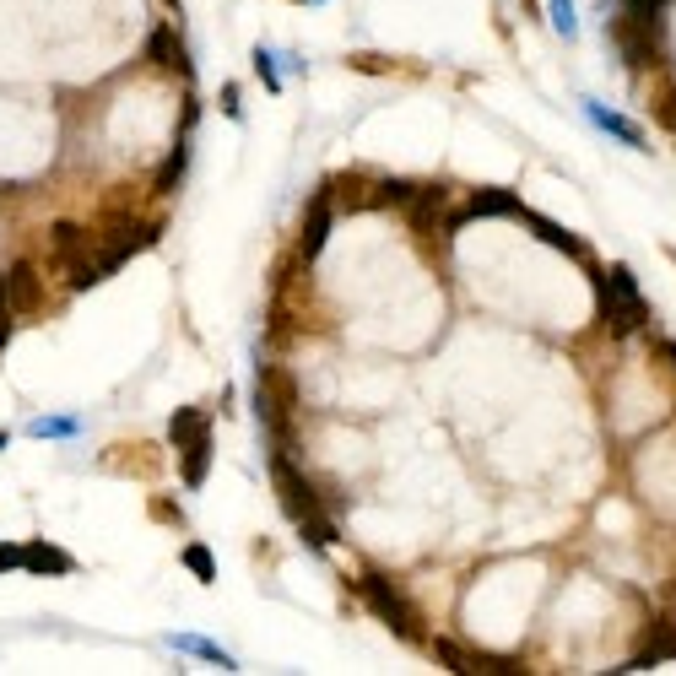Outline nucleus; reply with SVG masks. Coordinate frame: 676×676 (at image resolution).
<instances>
[{"mask_svg": "<svg viewBox=\"0 0 676 676\" xmlns=\"http://www.w3.org/2000/svg\"><path fill=\"white\" fill-rule=\"evenodd\" d=\"M595 303H601V320L617 330V336H633V330H644L655 314H649V298L639 293V276L628 271V265H606V271H595Z\"/></svg>", "mask_w": 676, "mask_h": 676, "instance_id": "obj_1", "label": "nucleus"}, {"mask_svg": "<svg viewBox=\"0 0 676 676\" xmlns=\"http://www.w3.org/2000/svg\"><path fill=\"white\" fill-rule=\"evenodd\" d=\"M612 44H617V55L628 60V71H655V65H666V11H660V17L617 11L612 17Z\"/></svg>", "mask_w": 676, "mask_h": 676, "instance_id": "obj_2", "label": "nucleus"}, {"mask_svg": "<svg viewBox=\"0 0 676 676\" xmlns=\"http://www.w3.org/2000/svg\"><path fill=\"white\" fill-rule=\"evenodd\" d=\"M357 595H363V606L395 633V639L422 644V633H417V606L406 601V590L395 585L390 574H363V579H357Z\"/></svg>", "mask_w": 676, "mask_h": 676, "instance_id": "obj_3", "label": "nucleus"}, {"mask_svg": "<svg viewBox=\"0 0 676 676\" xmlns=\"http://www.w3.org/2000/svg\"><path fill=\"white\" fill-rule=\"evenodd\" d=\"M271 482H276V493H282V509H287V520H293V525L309 520V514H320V493H314V482L293 471V460H287L282 449H271Z\"/></svg>", "mask_w": 676, "mask_h": 676, "instance_id": "obj_4", "label": "nucleus"}, {"mask_svg": "<svg viewBox=\"0 0 676 676\" xmlns=\"http://www.w3.org/2000/svg\"><path fill=\"white\" fill-rule=\"evenodd\" d=\"M520 206H525V201H520L514 190H471V195H466V206L444 217V238L455 233L460 222H471V217H520Z\"/></svg>", "mask_w": 676, "mask_h": 676, "instance_id": "obj_5", "label": "nucleus"}, {"mask_svg": "<svg viewBox=\"0 0 676 676\" xmlns=\"http://www.w3.org/2000/svg\"><path fill=\"white\" fill-rule=\"evenodd\" d=\"M0 282H6V298H11V309H17V314H38V309H44V271H38L33 260H17Z\"/></svg>", "mask_w": 676, "mask_h": 676, "instance_id": "obj_6", "label": "nucleus"}, {"mask_svg": "<svg viewBox=\"0 0 676 676\" xmlns=\"http://www.w3.org/2000/svg\"><path fill=\"white\" fill-rule=\"evenodd\" d=\"M520 222H525V228L536 233V238H541V244H547V249H563L568 260H590V244H585V238H579V233H568L563 222L541 217V211H530V206H520Z\"/></svg>", "mask_w": 676, "mask_h": 676, "instance_id": "obj_7", "label": "nucleus"}, {"mask_svg": "<svg viewBox=\"0 0 676 676\" xmlns=\"http://www.w3.org/2000/svg\"><path fill=\"white\" fill-rule=\"evenodd\" d=\"M444 206H449V190L444 184H417V195L406 201V217L422 238H433V228L444 233Z\"/></svg>", "mask_w": 676, "mask_h": 676, "instance_id": "obj_8", "label": "nucleus"}, {"mask_svg": "<svg viewBox=\"0 0 676 676\" xmlns=\"http://www.w3.org/2000/svg\"><path fill=\"white\" fill-rule=\"evenodd\" d=\"M330 222H336V206H330V195L320 190V195L309 201V217H303V233H298V255H303V260H314V255L325 249Z\"/></svg>", "mask_w": 676, "mask_h": 676, "instance_id": "obj_9", "label": "nucleus"}, {"mask_svg": "<svg viewBox=\"0 0 676 676\" xmlns=\"http://www.w3.org/2000/svg\"><path fill=\"white\" fill-rule=\"evenodd\" d=\"M585 119L595 130H606V136H617L622 147H633V152H644V125H633L628 114H617V109H606V103H595L585 98Z\"/></svg>", "mask_w": 676, "mask_h": 676, "instance_id": "obj_10", "label": "nucleus"}, {"mask_svg": "<svg viewBox=\"0 0 676 676\" xmlns=\"http://www.w3.org/2000/svg\"><path fill=\"white\" fill-rule=\"evenodd\" d=\"M92 238H98V233H92V228H82V222H71V217H65V222H55V228H49V260H55V265H65L71 255H82V249H92Z\"/></svg>", "mask_w": 676, "mask_h": 676, "instance_id": "obj_11", "label": "nucleus"}, {"mask_svg": "<svg viewBox=\"0 0 676 676\" xmlns=\"http://www.w3.org/2000/svg\"><path fill=\"white\" fill-rule=\"evenodd\" d=\"M147 55L163 65V71H179V76H190V55H184V44H179V33L168 28H152V44H147Z\"/></svg>", "mask_w": 676, "mask_h": 676, "instance_id": "obj_12", "label": "nucleus"}, {"mask_svg": "<svg viewBox=\"0 0 676 676\" xmlns=\"http://www.w3.org/2000/svg\"><path fill=\"white\" fill-rule=\"evenodd\" d=\"M22 568H33V574H76V558L49 547V541H28L22 547Z\"/></svg>", "mask_w": 676, "mask_h": 676, "instance_id": "obj_13", "label": "nucleus"}, {"mask_svg": "<svg viewBox=\"0 0 676 676\" xmlns=\"http://www.w3.org/2000/svg\"><path fill=\"white\" fill-rule=\"evenodd\" d=\"M206 433H211V412H206V406H179L174 422H168V439H174V449L206 439Z\"/></svg>", "mask_w": 676, "mask_h": 676, "instance_id": "obj_14", "label": "nucleus"}, {"mask_svg": "<svg viewBox=\"0 0 676 676\" xmlns=\"http://www.w3.org/2000/svg\"><path fill=\"white\" fill-rule=\"evenodd\" d=\"M168 644L174 649H184V655H201V660H211L217 671H238V660L228 655L222 644H211V639H201V633H168Z\"/></svg>", "mask_w": 676, "mask_h": 676, "instance_id": "obj_15", "label": "nucleus"}, {"mask_svg": "<svg viewBox=\"0 0 676 676\" xmlns=\"http://www.w3.org/2000/svg\"><path fill=\"white\" fill-rule=\"evenodd\" d=\"M184 163H190V125H184V136H179L174 157H168V163L157 168V179H152V195H174V190H179V179H184Z\"/></svg>", "mask_w": 676, "mask_h": 676, "instance_id": "obj_16", "label": "nucleus"}, {"mask_svg": "<svg viewBox=\"0 0 676 676\" xmlns=\"http://www.w3.org/2000/svg\"><path fill=\"white\" fill-rule=\"evenodd\" d=\"M184 487H201L206 482V471H211V433L206 439H195V444H184Z\"/></svg>", "mask_w": 676, "mask_h": 676, "instance_id": "obj_17", "label": "nucleus"}, {"mask_svg": "<svg viewBox=\"0 0 676 676\" xmlns=\"http://www.w3.org/2000/svg\"><path fill=\"white\" fill-rule=\"evenodd\" d=\"M28 433H33V439H76L82 422H76V417H33Z\"/></svg>", "mask_w": 676, "mask_h": 676, "instance_id": "obj_18", "label": "nucleus"}, {"mask_svg": "<svg viewBox=\"0 0 676 676\" xmlns=\"http://www.w3.org/2000/svg\"><path fill=\"white\" fill-rule=\"evenodd\" d=\"M417 195V184L412 179H379V195H368V206H401L406 211V201Z\"/></svg>", "mask_w": 676, "mask_h": 676, "instance_id": "obj_19", "label": "nucleus"}, {"mask_svg": "<svg viewBox=\"0 0 676 676\" xmlns=\"http://www.w3.org/2000/svg\"><path fill=\"white\" fill-rule=\"evenodd\" d=\"M184 568H190L201 585H217V558H211V547H201V541H190V547H184Z\"/></svg>", "mask_w": 676, "mask_h": 676, "instance_id": "obj_20", "label": "nucleus"}, {"mask_svg": "<svg viewBox=\"0 0 676 676\" xmlns=\"http://www.w3.org/2000/svg\"><path fill=\"white\" fill-rule=\"evenodd\" d=\"M298 530H303V541H309V547H330V541H336V520H330L325 509L309 514V520H298Z\"/></svg>", "mask_w": 676, "mask_h": 676, "instance_id": "obj_21", "label": "nucleus"}, {"mask_svg": "<svg viewBox=\"0 0 676 676\" xmlns=\"http://www.w3.org/2000/svg\"><path fill=\"white\" fill-rule=\"evenodd\" d=\"M649 119H660L666 130H676V82H666L655 98H649Z\"/></svg>", "mask_w": 676, "mask_h": 676, "instance_id": "obj_22", "label": "nucleus"}, {"mask_svg": "<svg viewBox=\"0 0 676 676\" xmlns=\"http://www.w3.org/2000/svg\"><path fill=\"white\" fill-rule=\"evenodd\" d=\"M644 655H655V660H676V628H671L666 617L655 622V639H649V649H644Z\"/></svg>", "mask_w": 676, "mask_h": 676, "instance_id": "obj_23", "label": "nucleus"}, {"mask_svg": "<svg viewBox=\"0 0 676 676\" xmlns=\"http://www.w3.org/2000/svg\"><path fill=\"white\" fill-rule=\"evenodd\" d=\"M547 17H552V28H558L563 38H574V33H579V17H574V0H552V6H547Z\"/></svg>", "mask_w": 676, "mask_h": 676, "instance_id": "obj_24", "label": "nucleus"}, {"mask_svg": "<svg viewBox=\"0 0 676 676\" xmlns=\"http://www.w3.org/2000/svg\"><path fill=\"white\" fill-rule=\"evenodd\" d=\"M255 71H260V82L271 87V92H282V71H276V55H271V49H255Z\"/></svg>", "mask_w": 676, "mask_h": 676, "instance_id": "obj_25", "label": "nucleus"}, {"mask_svg": "<svg viewBox=\"0 0 676 676\" xmlns=\"http://www.w3.org/2000/svg\"><path fill=\"white\" fill-rule=\"evenodd\" d=\"M152 520H163V525H179L184 514H179V503H168V498H152Z\"/></svg>", "mask_w": 676, "mask_h": 676, "instance_id": "obj_26", "label": "nucleus"}, {"mask_svg": "<svg viewBox=\"0 0 676 676\" xmlns=\"http://www.w3.org/2000/svg\"><path fill=\"white\" fill-rule=\"evenodd\" d=\"M222 114H228V119H244V103H238V87H233V82L222 87Z\"/></svg>", "mask_w": 676, "mask_h": 676, "instance_id": "obj_27", "label": "nucleus"}, {"mask_svg": "<svg viewBox=\"0 0 676 676\" xmlns=\"http://www.w3.org/2000/svg\"><path fill=\"white\" fill-rule=\"evenodd\" d=\"M6 568H22V547H17V541H0V574H6Z\"/></svg>", "mask_w": 676, "mask_h": 676, "instance_id": "obj_28", "label": "nucleus"}, {"mask_svg": "<svg viewBox=\"0 0 676 676\" xmlns=\"http://www.w3.org/2000/svg\"><path fill=\"white\" fill-rule=\"evenodd\" d=\"M347 65H352V71H384V60H379V55H352Z\"/></svg>", "mask_w": 676, "mask_h": 676, "instance_id": "obj_29", "label": "nucleus"}, {"mask_svg": "<svg viewBox=\"0 0 676 676\" xmlns=\"http://www.w3.org/2000/svg\"><path fill=\"white\" fill-rule=\"evenodd\" d=\"M660 352H666V357H671V363H676V347H671V341H666V347H660Z\"/></svg>", "mask_w": 676, "mask_h": 676, "instance_id": "obj_30", "label": "nucleus"}, {"mask_svg": "<svg viewBox=\"0 0 676 676\" xmlns=\"http://www.w3.org/2000/svg\"><path fill=\"white\" fill-rule=\"evenodd\" d=\"M6 444H11V439H6V433H0V449H6Z\"/></svg>", "mask_w": 676, "mask_h": 676, "instance_id": "obj_31", "label": "nucleus"}]
</instances>
